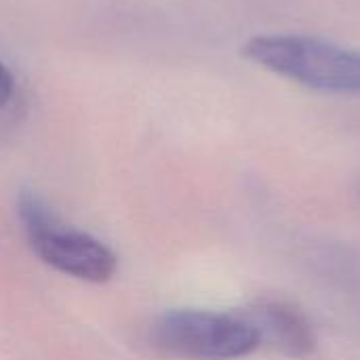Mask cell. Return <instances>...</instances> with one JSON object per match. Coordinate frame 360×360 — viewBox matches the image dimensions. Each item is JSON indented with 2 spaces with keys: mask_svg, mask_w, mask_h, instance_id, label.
I'll list each match as a JSON object with an SVG mask.
<instances>
[{
  "mask_svg": "<svg viewBox=\"0 0 360 360\" xmlns=\"http://www.w3.org/2000/svg\"><path fill=\"white\" fill-rule=\"evenodd\" d=\"M243 53L264 70L323 93H360V51L308 34H259Z\"/></svg>",
  "mask_w": 360,
  "mask_h": 360,
  "instance_id": "cell-1",
  "label": "cell"
},
{
  "mask_svg": "<svg viewBox=\"0 0 360 360\" xmlns=\"http://www.w3.org/2000/svg\"><path fill=\"white\" fill-rule=\"evenodd\" d=\"M17 213L25 238L40 262L65 276L93 285L114 278L118 270L116 253L89 232L61 221L38 194L21 192Z\"/></svg>",
  "mask_w": 360,
  "mask_h": 360,
  "instance_id": "cell-2",
  "label": "cell"
},
{
  "mask_svg": "<svg viewBox=\"0 0 360 360\" xmlns=\"http://www.w3.org/2000/svg\"><path fill=\"white\" fill-rule=\"evenodd\" d=\"M150 346L169 359L234 360L259 348L245 314L211 310H171L150 329Z\"/></svg>",
  "mask_w": 360,
  "mask_h": 360,
  "instance_id": "cell-3",
  "label": "cell"
},
{
  "mask_svg": "<svg viewBox=\"0 0 360 360\" xmlns=\"http://www.w3.org/2000/svg\"><path fill=\"white\" fill-rule=\"evenodd\" d=\"M253 325L259 346H268L289 359H306L316 350V333L302 310L287 302L262 300L243 312Z\"/></svg>",
  "mask_w": 360,
  "mask_h": 360,
  "instance_id": "cell-4",
  "label": "cell"
},
{
  "mask_svg": "<svg viewBox=\"0 0 360 360\" xmlns=\"http://www.w3.org/2000/svg\"><path fill=\"white\" fill-rule=\"evenodd\" d=\"M13 89H15V82H13V76L11 72L4 68V63H0V108H4L13 95Z\"/></svg>",
  "mask_w": 360,
  "mask_h": 360,
  "instance_id": "cell-5",
  "label": "cell"
}]
</instances>
